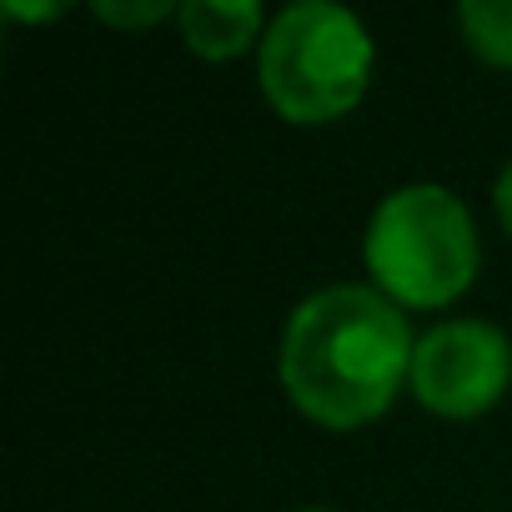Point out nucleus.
Wrapping results in <instances>:
<instances>
[{
	"mask_svg": "<svg viewBox=\"0 0 512 512\" xmlns=\"http://www.w3.org/2000/svg\"><path fill=\"white\" fill-rule=\"evenodd\" d=\"M71 6H61V0H41V6H26V0H0V16L16 21V26H51L61 21Z\"/></svg>",
	"mask_w": 512,
	"mask_h": 512,
	"instance_id": "nucleus-8",
	"label": "nucleus"
},
{
	"mask_svg": "<svg viewBox=\"0 0 512 512\" xmlns=\"http://www.w3.org/2000/svg\"><path fill=\"white\" fill-rule=\"evenodd\" d=\"M512 392V337L492 317H442L417 332L407 397L442 422H477Z\"/></svg>",
	"mask_w": 512,
	"mask_h": 512,
	"instance_id": "nucleus-4",
	"label": "nucleus"
},
{
	"mask_svg": "<svg viewBox=\"0 0 512 512\" xmlns=\"http://www.w3.org/2000/svg\"><path fill=\"white\" fill-rule=\"evenodd\" d=\"M457 31L472 61L492 71H512V0H462Z\"/></svg>",
	"mask_w": 512,
	"mask_h": 512,
	"instance_id": "nucleus-6",
	"label": "nucleus"
},
{
	"mask_svg": "<svg viewBox=\"0 0 512 512\" xmlns=\"http://www.w3.org/2000/svg\"><path fill=\"white\" fill-rule=\"evenodd\" d=\"M267 26H272V11L256 6V0H186V6L176 11L181 46L206 66L256 56Z\"/></svg>",
	"mask_w": 512,
	"mask_h": 512,
	"instance_id": "nucleus-5",
	"label": "nucleus"
},
{
	"mask_svg": "<svg viewBox=\"0 0 512 512\" xmlns=\"http://www.w3.org/2000/svg\"><path fill=\"white\" fill-rule=\"evenodd\" d=\"M377 71V41L367 21L337 0H297L272 11L256 51V86L277 121L317 131L347 121Z\"/></svg>",
	"mask_w": 512,
	"mask_h": 512,
	"instance_id": "nucleus-3",
	"label": "nucleus"
},
{
	"mask_svg": "<svg viewBox=\"0 0 512 512\" xmlns=\"http://www.w3.org/2000/svg\"><path fill=\"white\" fill-rule=\"evenodd\" d=\"M492 216H497L502 236L512 241V156L502 161V171H497V181H492Z\"/></svg>",
	"mask_w": 512,
	"mask_h": 512,
	"instance_id": "nucleus-9",
	"label": "nucleus"
},
{
	"mask_svg": "<svg viewBox=\"0 0 512 512\" xmlns=\"http://www.w3.org/2000/svg\"><path fill=\"white\" fill-rule=\"evenodd\" d=\"M362 272L407 317L457 307L482 277L472 206L442 181L392 186L362 226Z\"/></svg>",
	"mask_w": 512,
	"mask_h": 512,
	"instance_id": "nucleus-2",
	"label": "nucleus"
},
{
	"mask_svg": "<svg viewBox=\"0 0 512 512\" xmlns=\"http://www.w3.org/2000/svg\"><path fill=\"white\" fill-rule=\"evenodd\" d=\"M292 512H342V507H327V502H312V507H292Z\"/></svg>",
	"mask_w": 512,
	"mask_h": 512,
	"instance_id": "nucleus-10",
	"label": "nucleus"
},
{
	"mask_svg": "<svg viewBox=\"0 0 512 512\" xmlns=\"http://www.w3.org/2000/svg\"><path fill=\"white\" fill-rule=\"evenodd\" d=\"M181 6H171V0H96L91 16L111 31H156L166 21H176Z\"/></svg>",
	"mask_w": 512,
	"mask_h": 512,
	"instance_id": "nucleus-7",
	"label": "nucleus"
},
{
	"mask_svg": "<svg viewBox=\"0 0 512 512\" xmlns=\"http://www.w3.org/2000/svg\"><path fill=\"white\" fill-rule=\"evenodd\" d=\"M417 327L372 282L307 292L277 337V382L297 417L322 432H362L412 382Z\"/></svg>",
	"mask_w": 512,
	"mask_h": 512,
	"instance_id": "nucleus-1",
	"label": "nucleus"
}]
</instances>
